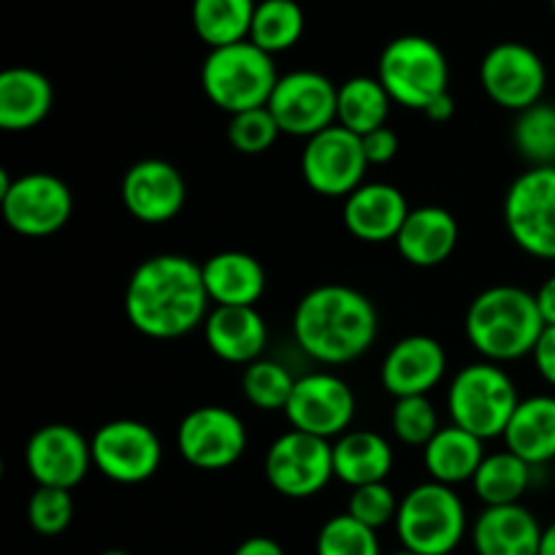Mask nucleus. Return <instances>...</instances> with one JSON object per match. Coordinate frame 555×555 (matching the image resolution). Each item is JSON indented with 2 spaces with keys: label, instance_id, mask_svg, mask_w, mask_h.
I'll return each instance as SVG.
<instances>
[{
  "label": "nucleus",
  "instance_id": "37",
  "mask_svg": "<svg viewBox=\"0 0 555 555\" xmlns=\"http://www.w3.org/2000/svg\"><path fill=\"white\" fill-rule=\"evenodd\" d=\"M280 133L282 130L269 106L233 114L228 122V141L238 155H263L276 144Z\"/></svg>",
  "mask_w": 555,
  "mask_h": 555
},
{
  "label": "nucleus",
  "instance_id": "23",
  "mask_svg": "<svg viewBox=\"0 0 555 555\" xmlns=\"http://www.w3.org/2000/svg\"><path fill=\"white\" fill-rule=\"evenodd\" d=\"M459 244V222L442 206H417L406 215L396 249L401 258L417 269H434L455 253Z\"/></svg>",
  "mask_w": 555,
  "mask_h": 555
},
{
  "label": "nucleus",
  "instance_id": "32",
  "mask_svg": "<svg viewBox=\"0 0 555 555\" xmlns=\"http://www.w3.org/2000/svg\"><path fill=\"white\" fill-rule=\"evenodd\" d=\"M304 27H307V14L298 0H258L247 41L274 57L301 41Z\"/></svg>",
  "mask_w": 555,
  "mask_h": 555
},
{
  "label": "nucleus",
  "instance_id": "26",
  "mask_svg": "<svg viewBox=\"0 0 555 555\" xmlns=\"http://www.w3.org/2000/svg\"><path fill=\"white\" fill-rule=\"evenodd\" d=\"M504 444L529 466L551 464L555 459V396L520 399L504 431Z\"/></svg>",
  "mask_w": 555,
  "mask_h": 555
},
{
  "label": "nucleus",
  "instance_id": "39",
  "mask_svg": "<svg viewBox=\"0 0 555 555\" xmlns=\"http://www.w3.org/2000/svg\"><path fill=\"white\" fill-rule=\"evenodd\" d=\"M399 502L401 499H396L393 488L388 482H372V486L352 488L350 502H347V515H352L358 524L379 531L383 526L396 524Z\"/></svg>",
  "mask_w": 555,
  "mask_h": 555
},
{
  "label": "nucleus",
  "instance_id": "20",
  "mask_svg": "<svg viewBox=\"0 0 555 555\" xmlns=\"http://www.w3.org/2000/svg\"><path fill=\"white\" fill-rule=\"evenodd\" d=\"M404 193L388 182H363L345 198V225L358 242L385 244L396 242L406 215H410Z\"/></svg>",
  "mask_w": 555,
  "mask_h": 555
},
{
  "label": "nucleus",
  "instance_id": "33",
  "mask_svg": "<svg viewBox=\"0 0 555 555\" xmlns=\"http://www.w3.org/2000/svg\"><path fill=\"white\" fill-rule=\"evenodd\" d=\"M515 150L531 163V168L555 166V106L537 103L518 114L513 125Z\"/></svg>",
  "mask_w": 555,
  "mask_h": 555
},
{
  "label": "nucleus",
  "instance_id": "24",
  "mask_svg": "<svg viewBox=\"0 0 555 555\" xmlns=\"http://www.w3.org/2000/svg\"><path fill=\"white\" fill-rule=\"evenodd\" d=\"M52 106L54 90L47 74L27 65H14L0 74V128L5 133L38 128Z\"/></svg>",
  "mask_w": 555,
  "mask_h": 555
},
{
  "label": "nucleus",
  "instance_id": "41",
  "mask_svg": "<svg viewBox=\"0 0 555 555\" xmlns=\"http://www.w3.org/2000/svg\"><path fill=\"white\" fill-rule=\"evenodd\" d=\"M531 358H534V366L540 372V377L555 388V325H545Z\"/></svg>",
  "mask_w": 555,
  "mask_h": 555
},
{
  "label": "nucleus",
  "instance_id": "5",
  "mask_svg": "<svg viewBox=\"0 0 555 555\" xmlns=\"http://www.w3.org/2000/svg\"><path fill=\"white\" fill-rule=\"evenodd\" d=\"M520 396L513 377L499 363H469L453 377L448 390V412L453 426L475 434L477 439L504 437Z\"/></svg>",
  "mask_w": 555,
  "mask_h": 555
},
{
  "label": "nucleus",
  "instance_id": "46",
  "mask_svg": "<svg viewBox=\"0 0 555 555\" xmlns=\"http://www.w3.org/2000/svg\"><path fill=\"white\" fill-rule=\"evenodd\" d=\"M390 555H417V553H412V551H404V547H401V551H396V553H390Z\"/></svg>",
  "mask_w": 555,
  "mask_h": 555
},
{
  "label": "nucleus",
  "instance_id": "18",
  "mask_svg": "<svg viewBox=\"0 0 555 555\" xmlns=\"http://www.w3.org/2000/svg\"><path fill=\"white\" fill-rule=\"evenodd\" d=\"M119 198L133 220L144 222V225H163L182 211L188 184L173 163L146 157L125 171Z\"/></svg>",
  "mask_w": 555,
  "mask_h": 555
},
{
  "label": "nucleus",
  "instance_id": "47",
  "mask_svg": "<svg viewBox=\"0 0 555 555\" xmlns=\"http://www.w3.org/2000/svg\"><path fill=\"white\" fill-rule=\"evenodd\" d=\"M101 555H130V553H125V551H106V553H101Z\"/></svg>",
  "mask_w": 555,
  "mask_h": 555
},
{
  "label": "nucleus",
  "instance_id": "25",
  "mask_svg": "<svg viewBox=\"0 0 555 555\" xmlns=\"http://www.w3.org/2000/svg\"><path fill=\"white\" fill-rule=\"evenodd\" d=\"M201 271L209 301L217 307H255L266 293V269L249 253H215Z\"/></svg>",
  "mask_w": 555,
  "mask_h": 555
},
{
  "label": "nucleus",
  "instance_id": "17",
  "mask_svg": "<svg viewBox=\"0 0 555 555\" xmlns=\"http://www.w3.org/2000/svg\"><path fill=\"white\" fill-rule=\"evenodd\" d=\"M25 466L36 486L70 488L79 486L92 466V448L85 434L65 423L41 426L25 448Z\"/></svg>",
  "mask_w": 555,
  "mask_h": 555
},
{
  "label": "nucleus",
  "instance_id": "16",
  "mask_svg": "<svg viewBox=\"0 0 555 555\" xmlns=\"http://www.w3.org/2000/svg\"><path fill=\"white\" fill-rule=\"evenodd\" d=\"M285 417L296 431L312 437H341L356 417V393L341 377L328 372H314L296 379Z\"/></svg>",
  "mask_w": 555,
  "mask_h": 555
},
{
  "label": "nucleus",
  "instance_id": "48",
  "mask_svg": "<svg viewBox=\"0 0 555 555\" xmlns=\"http://www.w3.org/2000/svg\"><path fill=\"white\" fill-rule=\"evenodd\" d=\"M551 5H553V11H555V0H551Z\"/></svg>",
  "mask_w": 555,
  "mask_h": 555
},
{
  "label": "nucleus",
  "instance_id": "40",
  "mask_svg": "<svg viewBox=\"0 0 555 555\" xmlns=\"http://www.w3.org/2000/svg\"><path fill=\"white\" fill-rule=\"evenodd\" d=\"M361 144L369 166H385V163H390L399 155V135H396L388 125L361 135Z\"/></svg>",
  "mask_w": 555,
  "mask_h": 555
},
{
  "label": "nucleus",
  "instance_id": "42",
  "mask_svg": "<svg viewBox=\"0 0 555 555\" xmlns=\"http://www.w3.org/2000/svg\"><path fill=\"white\" fill-rule=\"evenodd\" d=\"M233 555H285L282 545L271 537H249L233 551Z\"/></svg>",
  "mask_w": 555,
  "mask_h": 555
},
{
  "label": "nucleus",
  "instance_id": "21",
  "mask_svg": "<svg viewBox=\"0 0 555 555\" xmlns=\"http://www.w3.org/2000/svg\"><path fill=\"white\" fill-rule=\"evenodd\" d=\"M204 339L220 361L249 366L263 356L269 328L255 307H215L204 323Z\"/></svg>",
  "mask_w": 555,
  "mask_h": 555
},
{
  "label": "nucleus",
  "instance_id": "7",
  "mask_svg": "<svg viewBox=\"0 0 555 555\" xmlns=\"http://www.w3.org/2000/svg\"><path fill=\"white\" fill-rule=\"evenodd\" d=\"M377 79L388 90L390 101L404 108L426 112L428 103L450 92V65L437 41L406 33L383 49Z\"/></svg>",
  "mask_w": 555,
  "mask_h": 555
},
{
  "label": "nucleus",
  "instance_id": "36",
  "mask_svg": "<svg viewBox=\"0 0 555 555\" xmlns=\"http://www.w3.org/2000/svg\"><path fill=\"white\" fill-rule=\"evenodd\" d=\"M390 426L399 442L410 448H426L439 431V417L428 396H410V399H396L390 410Z\"/></svg>",
  "mask_w": 555,
  "mask_h": 555
},
{
  "label": "nucleus",
  "instance_id": "1",
  "mask_svg": "<svg viewBox=\"0 0 555 555\" xmlns=\"http://www.w3.org/2000/svg\"><path fill=\"white\" fill-rule=\"evenodd\" d=\"M204 271L188 255H152L135 266L125 291V314L150 339H179L206 323Z\"/></svg>",
  "mask_w": 555,
  "mask_h": 555
},
{
  "label": "nucleus",
  "instance_id": "28",
  "mask_svg": "<svg viewBox=\"0 0 555 555\" xmlns=\"http://www.w3.org/2000/svg\"><path fill=\"white\" fill-rule=\"evenodd\" d=\"M482 459H486L482 439L459 426L439 428L431 442L423 448V466L431 480L450 488L475 480Z\"/></svg>",
  "mask_w": 555,
  "mask_h": 555
},
{
  "label": "nucleus",
  "instance_id": "13",
  "mask_svg": "<svg viewBox=\"0 0 555 555\" xmlns=\"http://www.w3.org/2000/svg\"><path fill=\"white\" fill-rule=\"evenodd\" d=\"M480 85L496 106L520 114L542 103L547 87L545 60L526 43L502 41L482 57Z\"/></svg>",
  "mask_w": 555,
  "mask_h": 555
},
{
  "label": "nucleus",
  "instance_id": "38",
  "mask_svg": "<svg viewBox=\"0 0 555 555\" xmlns=\"http://www.w3.org/2000/svg\"><path fill=\"white\" fill-rule=\"evenodd\" d=\"M27 520H30L33 531L41 537H57L74 520V499L70 491L63 488H41L33 491L30 502H27Z\"/></svg>",
  "mask_w": 555,
  "mask_h": 555
},
{
  "label": "nucleus",
  "instance_id": "6",
  "mask_svg": "<svg viewBox=\"0 0 555 555\" xmlns=\"http://www.w3.org/2000/svg\"><path fill=\"white\" fill-rule=\"evenodd\" d=\"M466 507L459 493L442 482H421L399 502L396 534L404 551L450 555L466 534Z\"/></svg>",
  "mask_w": 555,
  "mask_h": 555
},
{
  "label": "nucleus",
  "instance_id": "14",
  "mask_svg": "<svg viewBox=\"0 0 555 555\" xmlns=\"http://www.w3.org/2000/svg\"><path fill=\"white\" fill-rule=\"evenodd\" d=\"M336 95L339 87L328 76L301 68L280 76L266 106L274 114L282 133L312 139L336 125Z\"/></svg>",
  "mask_w": 555,
  "mask_h": 555
},
{
  "label": "nucleus",
  "instance_id": "34",
  "mask_svg": "<svg viewBox=\"0 0 555 555\" xmlns=\"http://www.w3.org/2000/svg\"><path fill=\"white\" fill-rule=\"evenodd\" d=\"M293 388H296V377H293L282 363L260 358V361L249 363V366L244 369V399H247L255 410L285 412L287 401H291L293 396Z\"/></svg>",
  "mask_w": 555,
  "mask_h": 555
},
{
  "label": "nucleus",
  "instance_id": "44",
  "mask_svg": "<svg viewBox=\"0 0 555 555\" xmlns=\"http://www.w3.org/2000/svg\"><path fill=\"white\" fill-rule=\"evenodd\" d=\"M426 114L428 119H431V122H448L450 117H453L455 114V101H453V95H450V92H444V95H439L437 101H431L426 106Z\"/></svg>",
  "mask_w": 555,
  "mask_h": 555
},
{
  "label": "nucleus",
  "instance_id": "49",
  "mask_svg": "<svg viewBox=\"0 0 555 555\" xmlns=\"http://www.w3.org/2000/svg\"><path fill=\"white\" fill-rule=\"evenodd\" d=\"M450 555H459V553H450Z\"/></svg>",
  "mask_w": 555,
  "mask_h": 555
},
{
  "label": "nucleus",
  "instance_id": "35",
  "mask_svg": "<svg viewBox=\"0 0 555 555\" xmlns=\"http://www.w3.org/2000/svg\"><path fill=\"white\" fill-rule=\"evenodd\" d=\"M314 555H383V551H379L377 531L345 513L320 526Z\"/></svg>",
  "mask_w": 555,
  "mask_h": 555
},
{
  "label": "nucleus",
  "instance_id": "27",
  "mask_svg": "<svg viewBox=\"0 0 555 555\" xmlns=\"http://www.w3.org/2000/svg\"><path fill=\"white\" fill-rule=\"evenodd\" d=\"M393 448L377 431H347L334 444V477L350 488L388 480Z\"/></svg>",
  "mask_w": 555,
  "mask_h": 555
},
{
  "label": "nucleus",
  "instance_id": "19",
  "mask_svg": "<svg viewBox=\"0 0 555 555\" xmlns=\"http://www.w3.org/2000/svg\"><path fill=\"white\" fill-rule=\"evenodd\" d=\"M448 372V352L434 336L412 334L396 341L379 369L385 393L396 399L428 396Z\"/></svg>",
  "mask_w": 555,
  "mask_h": 555
},
{
  "label": "nucleus",
  "instance_id": "45",
  "mask_svg": "<svg viewBox=\"0 0 555 555\" xmlns=\"http://www.w3.org/2000/svg\"><path fill=\"white\" fill-rule=\"evenodd\" d=\"M540 555H555V520L551 526H545V529H542Z\"/></svg>",
  "mask_w": 555,
  "mask_h": 555
},
{
  "label": "nucleus",
  "instance_id": "10",
  "mask_svg": "<svg viewBox=\"0 0 555 555\" xmlns=\"http://www.w3.org/2000/svg\"><path fill=\"white\" fill-rule=\"evenodd\" d=\"M266 480L280 496H318L334 480V444L296 428L282 434L266 453Z\"/></svg>",
  "mask_w": 555,
  "mask_h": 555
},
{
  "label": "nucleus",
  "instance_id": "4",
  "mask_svg": "<svg viewBox=\"0 0 555 555\" xmlns=\"http://www.w3.org/2000/svg\"><path fill=\"white\" fill-rule=\"evenodd\" d=\"M276 81H280V74H276L274 57L255 47L253 41L209 49L201 65L204 95L231 117L266 106Z\"/></svg>",
  "mask_w": 555,
  "mask_h": 555
},
{
  "label": "nucleus",
  "instance_id": "9",
  "mask_svg": "<svg viewBox=\"0 0 555 555\" xmlns=\"http://www.w3.org/2000/svg\"><path fill=\"white\" fill-rule=\"evenodd\" d=\"M5 225L25 238L54 236L74 215V195L60 177L47 171L22 173L0 193Z\"/></svg>",
  "mask_w": 555,
  "mask_h": 555
},
{
  "label": "nucleus",
  "instance_id": "2",
  "mask_svg": "<svg viewBox=\"0 0 555 555\" xmlns=\"http://www.w3.org/2000/svg\"><path fill=\"white\" fill-rule=\"evenodd\" d=\"M379 318L361 291L347 285L312 287L293 312L296 345L312 361L339 366L352 363L374 345Z\"/></svg>",
  "mask_w": 555,
  "mask_h": 555
},
{
  "label": "nucleus",
  "instance_id": "43",
  "mask_svg": "<svg viewBox=\"0 0 555 555\" xmlns=\"http://www.w3.org/2000/svg\"><path fill=\"white\" fill-rule=\"evenodd\" d=\"M534 296H537V307H540V314L542 320H545V325H555V274L551 280L542 282V287L534 293Z\"/></svg>",
  "mask_w": 555,
  "mask_h": 555
},
{
  "label": "nucleus",
  "instance_id": "22",
  "mask_svg": "<svg viewBox=\"0 0 555 555\" xmlns=\"http://www.w3.org/2000/svg\"><path fill=\"white\" fill-rule=\"evenodd\" d=\"M542 526L524 504L486 507L472 526L477 555H540Z\"/></svg>",
  "mask_w": 555,
  "mask_h": 555
},
{
  "label": "nucleus",
  "instance_id": "29",
  "mask_svg": "<svg viewBox=\"0 0 555 555\" xmlns=\"http://www.w3.org/2000/svg\"><path fill=\"white\" fill-rule=\"evenodd\" d=\"M390 95L377 76H352L339 85L336 95V125L356 135L385 128L390 117Z\"/></svg>",
  "mask_w": 555,
  "mask_h": 555
},
{
  "label": "nucleus",
  "instance_id": "3",
  "mask_svg": "<svg viewBox=\"0 0 555 555\" xmlns=\"http://www.w3.org/2000/svg\"><path fill=\"white\" fill-rule=\"evenodd\" d=\"M464 331L469 345L491 363H509L534 352L545 320L534 293L515 285H496L475 296L466 309Z\"/></svg>",
  "mask_w": 555,
  "mask_h": 555
},
{
  "label": "nucleus",
  "instance_id": "11",
  "mask_svg": "<svg viewBox=\"0 0 555 555\" xmlns=\"http://www.w3.org/2000/svg\"><path fill=\"white\" fill-rule=\"evenodd\" d=\"M92 466L119 486H141L160 469V437L141 421L103 423L90 439Z\"/></svg>",
  "mask_w": 555,
  "mask_h": 555
},
{
  "label": "nucleus",
  "instance_id": "15",
  "mask_svg": "<svg viewBox=\"0 0 555 555\" xmlns=\"http://www.w3.org/2000/svg\"><path fill=\"white\" fill-rule=\"evenodd\" d=\"M177 448L179 455L195 469L220 472L244 455L247 428L242 417L228 406H198L179 423Z\"/></svg>",
  "mask_w": 555,
  "mask_h": 555
},
{
  "label": "nucleus",
  "instance_id": "30",
  "mask_svg": "<svg viewBox=\"0 0 555 555\" xmlns=\"http://www.w3.org/2000/svg\"><path fill=\"white\" fill-rule=\"evenodd\" d=\"M258 0H193V30L209 49L247 41Z\"/></svg>",
  "mask_w": 555,
  "mask_h": 555
},
{
  "label": "nucleus",
  "instance_id": "8",
  "mask_svg": "<svg viewBox=\"0 0 555 555\" xmlns=\"http://www.w3.org/2000/svg\"><path fill=\"white\" fill-rule=\"evenodd\" d=\"M504 225L526 255L555 260V166L529 168L509 184Z\"/></svg>",
  "mask_w": 555,
  "mask_h": 555
},
{
  "label": "nucleus",
  "instance_id": "12",
  "mask_svg": "<svg viewBox=\"0 0 555 555\" xmlns=\"http://www.w3.org/2000/svg\"><path fill=\"white\" fill-rule=\"evenodd\" d=\"M369 160L363 155L361 135L341 125H331L323 133L307 139L301 152V173L309 190L325 198H347L366 177Z\"/></svg>",
  "mask_w": 555,
  "mask_h": 555
},
{
  "label": "nucleus",
  "instance_id": "31",
  "mask_svg": "<svg viewBox=\"0 0 555 555\" xmlns=\"http://www.w3.org/2000/svg\"><path fill=\"white\" fill-rule=\"evenodd\" d=\"M531 486V466L509 450L486 455L477 469L472 488L486 507L520 504V496Z\"/></svg>",
  "mask_w": 555,
  "mask_h": 555
}]
</instances>
